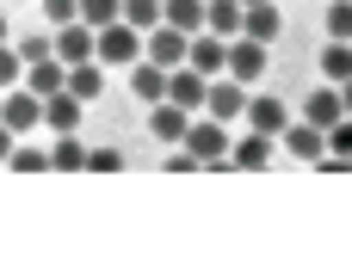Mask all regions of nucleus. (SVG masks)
I'll return each mask as SVG.
<instances>
[{
    "label": "nucleus",
    "mask_w": 352,
    "mask_h": 259,
    "mask_svg": "<svg viewBox=\"0 0 352 259\" xmlns=\"http://www.w3.org/2000/svg\"><path fill=\"white\" fill-rule=\"evenodd\" d=\"M6 167H12V173H50V155H43V148H19V142H12Z\"/></svg>",
    "instance_id": "nucleus-27"
},
{
    "label": "nucleus",
    "mask_w": 352,
    "mask_h": 259,
    "mask_svg": "<svg viewBox=\"0 0 352 259\" xmlns=\"http://www.w3.org/2000/svg\"><path fill=\"white\" fill-rule=\"evenodd\" d=\"M241 6H260V0H241Z\"/></svg>",
    "instance_id": "nucleus-36"
},
{
    "label": "nucleus",
    "mask_w": 352,
    "mask_h": 259,
    "mask_svg": "<svg viewBox=\"0 0 352 259\" xmlns=\"http://www.w3.org/2000/svg\"><path fill=\"white\" fill-rule=\"evenodd\" d=\"M328 37L334 43H352V0H334L328 6Z\"/></svg>",
    "instance_id": "nucleus-28"
},
{
    "label": "nucleus",
    "mask_w": 352,
    "mask_h": 259,
    "mask_svg": "<svg viewBox=\"0 0 352 259\" xmlns=\"http://www.w3.org/2000/svg\"><path fill=\"white\" fill-rule=\"evenodd\" d=\"M124 25L155 31V25H161V0H124Z\"/></svg>",
    "instance_id": "nucleus-26"
},
{
    "label": "nucleus",
    "mask_w": 352,
    "mask_h": 259,
    "mask_svg": "<svg viewBox=\"0 0 352 259\" xmlns=\"http://www.w3.org/2000/svg\"><path fill=\"white\" fill-rule=\"evenodd\" d=\"M278 142H285V155H297V161H322V155H328V130H316L309 117H303V124H285Z\"/></svg>",
    "instance_id": "nucleus-12"
},
{
    "label": "nucleus",
    "mask_w": 352,
    "mask_h": 259,
    "mask_svg": "<svg viewBox=\"0 0 352 259\" xmlns=\"http://www.w3.org/2000/svg\"><path fill=\"white\" fill-rule=\"evenodd\" d=\"M68 93H74L80 105H93V99L105 93V62H74V68H68Z\"/></svg>",
    "instance_id": "nucleus-19"
},
{
    "label": "nucleus",
    "mask_w": 352,
    "mask_h": 259,
    "mask_svg": "<svg viewBox=\"0 0 352 259\" xmlns=\"http://www.w3.org/2000/svg\"><path fill=\"white\" fill-rule=\"evenodd\" d=\"M322 74H328L334 87L346 80V74H352V43H334V37H328V49H322Z\"/></svg>",
    "instance_id": "nucleus-24"
},
{
    "label": "nucleus",
    "mask_w": 352,
    "mask_h": 259,
    "mask_svg": "<svg viewBox=\"0 0 352 259\" xmlns=\"http://www.w3.org/2000/svg\"><path fill=\"white\" fill-rule=\"evenodd\" d=\"M241 0H204V31H217V37H241Z\"/></svg>",
    "instance_id": "nucleus-20"
},
{
    "label": "nucleus",
    "mask_w": 352,
    "mask_h": 259,
    "mask_svg": "<svg viewBox=\"0 0 352 259\" xmlns=\"http://www.w3.org/2000/svg\"><path fill=\"white\" fill-rule=\"evenodd\" d=\"M340 105H346V117H352V74L340 80Z\"/></svg>",
    "instance_id": "nucleus-34"
},
{
    "label": "nucleus",
    "mask_w": 352,
    "mask_h": 259,
    "mask_svg": "<svg viewBox=\"0 0 352 259\" xmlns=\"http://www.w3.org/2000/svg\"><path fill=\"white\" fill-rule=\"evenodd\" d=\"M186 49H192V37H186V31H173V25L142 31V56H148V62H161V68H179V62H186Z\"/></svg>",
    "instance_id": "nucleus-5"
},
{
    "label": "nucleus",
    "mask_w": 352,
    "mask_h": 259,
    "mask_svg": "<svg viewBox=\"0 0 352 259\" xmlns=\"http://www.w3.org/2000/svg\"><path fill=\"white\" fill-rule=\"evenodd\" d=\"M328 155H334V161H352V117H340V124L328 130Z\"/></svg>",
    "instance_id": "nucleus-32"
},
{
    "label": "nucleus",
    "mask_w": 352,
    "mask_h": 259,
    "mask_svg": "<svg viewBox=\"0 0 352 259\" xmlns=\"http://www.w3.org/2000/svg\"><path fill=\"white\" fill-rule=\"evenodd\" d=\"M0 124H6L12 136L37 130V124H43V99H37L31 87H12V93H0Z\"/></svg>",
    "instance_id": "nucleus-3"
},
{
    "label": "nucleus",
    "mask_w": 352,
    "mask_h": 259,
    "mask_svg": "<svg viewBox=\"0 0 352 259\" xmlns=\"http://www.w3.org/2000/svg\"><path fill=\"white\" fill-rule=\"evenodd\" d=\"M0 43H12V25H6V12H0Z\"/></svg>",
    "instance_id": "nucleus-35"
},
{
    "label": "nucleus",
    "mask_w": 352,
    "mask_h": 259,
    "mask_svg": "<svg viewBox=\"0 0 352 259\" xmlns=\"http://www.w3.org/2000/svg\"><path fill=\"white\" fill-rule=\"evenodd\" d=\"M118 19H124V0H80V25L99 31V25H118Z\"/></svg>",
    "instance_id": "nucleus-25"
},
{
    "label": "nucleus",
    "mask_w": 352,
    "mask_h": 259,
    "mask_svg": "<svg viewBox=\"0 0 352 259\" xmlns=\"http://www.w3.org/2000/svg\"><path fill=\"white\" fill-rule=\"evenodd\" d=\"M241 117H248V130H260V136H272V142H278V136H285V124H291L285 99H272V93H254Z\"/></svg>",
    "instance_id": "nucleus-8"
},
{
    "label": "nucleus",
    "mask_w": 352,
    "mask_h": 259,
    "mask_svg": "<svg viewBox=\"0 0 352 259\" xmlns=\"http://www.w3.org/2000/svg\"><path fill=\"white\" fill-rule=\"evenodd\" d=\"M223 74H235V80H260L266 74V43H254V37H229V68Z\"/></svg>",
    "instance_id": "nucleus-11"
},
{
    "label": "nucleus",
    "mask_w": 352,
    "mask_h": 259,
    "mask_svg": "<svg viewBox=\"0 0 352 259\" xmlns=\"http://www.w3.org/2000/svg\"><path fill=\"white\" fill-rule=\"evenodd\" d=\"M12 49H19V62L31 68V62L56 56V31H25V37H12Z\"/></svg>",
    "instance_id": "nucleus-23"
},
{
    "label": "nucleus",
    "mask_w": 352,
    "mask_h": 259,
    "mask_svg": "<svg viewBox=\"0 0 352 259\" xmlns=\"http://www.w3.org/2000/svg\"><path fill=\"white\" fill-rule=\"evenodd\" d=\"M186 148H192L204 167H210V161H229V124H217V117H192Z\"/></svg>",
    "instance_id": "nucleus-4"
},
{
    "label": "nucleus",
    "mask_w": 352,
    "mask_h": 259,
    "mask_svg": "<svg viewBox=\"0 0 352 259\" xmlns=\"http://www.w3.org/2000/svg\"><path fill=\"white\" fill-rule=\"evenodd\" d=\"M204 111H210L217 124H235V117L248 111V93H241V80H235V74H217V80H210V93H204Z\"/></svg>",
    "instance_id": "nucleus-6"
},
{
    "label": "nucleus",
    "mask_w": 352,
    "mask_h": 259,
    "mask_svg": "<svg viewBox=\"0 0 352 259\" xmlns=\"http://www.w3.org/2000/svg\"><path fill=\"white\" fill-rule=\"evenodd\" d=\"M87 173H124V148H87Z\"/></svg>",
    "instance_id": "nucleus-30"
},
{
    "label": "nucleus",
    "mask_w": 352,
    "mask_h": 259,
    "mask_svg": "<svg viewBox=\"0 0 352 259\" xmlns=\"http://www.w3.org/2000/svg\"><path fill=\"white\" fill-rule=\"evenodd\" d=\"M12 142H19V136H12V130L0 124V167H6V155H12Z\"/></svg>",
    "instance_id": "nucleus-33"
},
{
    "label": "nucleus",
    "mask_w": 352,
    "mask_h": 259,
    "mask_svg": "<svg viewBox=\"0 0 352 259\" xmlns=\"http://www.w3.org/2000/svg\"><path fill=\"white\" fill-rule=\"evenodd\" d=\"M130 93H136L142 105L167 99V68H161V62H148V56H142V62H130Z\"/></svg>",
    "instance_id": "nucleus-15"
},
{
    "label": "nucleus",
    "mask_w": 352,
    "mask_h": 259,
    "mask_svg": "<svg viewBox=\"0 0 352 259\" xmlns=\"http://www.w3.org/2000/svg\"><path fill=\"white\" fill-rule=\"evenodd\" d=\"M186 62L198 68V74H223L229 68V37H217V31H192V49H186Z\"/></svg>",
    "instance_id": "nucleus-7"
},
{
    "label": "nucleus",
    "mask_w": 352,
    "mask_h": 259,
    "mask_svg": "<svg viewBox=\"0 0 352 259\" xmlns=\"http://www.w3.org/2000/svg\"><path fill=\"white\" fill-rule=\"evenodd\" d=\"M19 87H31L37 99H50V93H62V87H68V68H62L56 56H43V62H31V68H25V80H19Z\"/></svg>",
    "instance_id": "nucleus-16"
},
{
    "label": "nucleus",
    "mask_w": 352,
    "mask_h": 259,
    "mask_svg": "<svg viewBox=\"0 0 352 259\" xmlns=\"http://www.w3.org/2000/svg\"><path fill=\"white\" fill-rule=\"evenodd\" d=\"M93 62H105V68H130V62H142V31L136 25H99L93 31Z\"/></svg>",
    "instance_id": "nucleus-1"
},
{
    "label": "nucleus",
    "mask_w": 352,
    "mask_h": 259,
    "mask_svg": "<svg viewBox=\"0 0 352 259\" xmlns=\"http://www.w3.org/2000/svg\"><path fill=\"white\" fill-rule=\"evenodd\" d=\"M278 31H285V19H278V6H272V0H260V6H248V12H241V37H254V43H266V49H272V43H278Z\"/></svg>",
    "instance_id": "nucleus-13"
},
{
    "label": "nucleus",
    "mask_w": 352,
    "mask_h": 259,
    "mask_svg": "<svg viewBox=\"0 0 352 259\" xmlns=\"http://www.w3.org/2000/svg\"><path fill=\"white\" fill-rule=\"evenodd\" d=\"M303 117H309L316 130H334V124L346 117V105H340V87H316V93H309V105H303Z\"/></svg>",
    "instance_id": "nucleus-17"
},
{
    "label": "nucleus",
    "mask_w": 352,
    "mask_h": 259,
    "mask_svg": "<svg viewBox=\"0 0 352 259\" xmlns=\"http://www.w3.org/2000/svg\"><path fill=\"white\" fill-rule=\"evenodd\" d=\"M161 25H173V31H204V0H161Z\"/></svg>",
    "instance_id": "nucleus-21"
},
{
    "label": "nucleus",
    "mask_w": 352,
    "mask_h": 259,
    "mask_svg": "<svg viewBox=\"0 0 352 259\" xmlns=\"http://www.w3.org/2000/svg\"><path fill=\"white\" fill-rule=\"evenodd\" d=\"M43 124H50L56 136H68V130H80V99H74L68 87H62V93H50V99H43Z\"/></svg>",
    "instance_id": "nucleus-18"
},
{
    "label": "nucleus",
    "mask_w": 352,
    "mask_h": 259,
    "mask_svg": "<svg viewBox=\"0 0 352 259\" xmlns=\"http://www.w3.org/2000/svg\"><path fill=\"white\" fill-rule=\"evenodd\" d=\"M19 80H25V62H19V49H12V43H0V93H12Z\"/></svg>",
    "instance_id": "nucleus-29"
},
{
    "label": "nucleus",
    "mask_w": 352,
    "mask_h": 259,
    "mask_svg": "<svg viewBox=\"0 0 352 259\" xmlns=\"http://www.w3.org/2000/svg\"><path fill=\"white\" fill-rule=\"evenodd\" d=\"M204 93H210V74H198L192 62H179V68H167V99L179 105V111H204Z\"/></svg>",
    "instance_id": "nucleus-2"
},
{
    "label": "nucleus",
    "mask_w": 352,
    "mask_h": 259,
    "mask_svg": "<svg viewBox=\"0 0 352 259\" xmlns=\"http://www.w3.org/2000/svg\"><path fill=\"white\" fill-rule=\"evenodd\" d=\"M186 130H192V111H179L173 99H155V105H148V136H155V142L173 148V142H186Z\"/></svg>",
    "instance_id": "nucleus-9"
},
{
    "label": "nucleus",
    "mask_w": 352,
    "mask_h": 259,
    "mask_svg": "<svg viewBox=\"0 0 352 259\" xmlns=\"http://www.w3.org/2000/svg\"><path fill=\"white\" fill-rule=\"evenodd\" d=\"M50 167L56 173H87V142L68 130V136H56V148H50Z\"/></svg>",
    "instance_id": "nucleus-22"
},
{
    "label": "nucleus",
    "mask_w": 352,
    "mask_h": 259,
    "mask_svg": "<svg viewBox=\"0 0 352 259\" xmlns=\"http://www.w3.org/2000/svg\"><path fill=\"white\" fill-rule=\"evenodd\" d=\"M56 62L74 68V62H93V25H56Z\"/></svg>",
    "instance_id": "nucleus-10"
},
{
    "label": "nucleus",
    "mask_w": 352,
    "mask_h": 259,
    "mask_svg": "<svg viewBox=\"0 0 352 259\" xmlns=\"http://www.w3.org/2000/svg\"><path fill=\"white\" fill-rule=\"evenodd\" d=\"M229 161H235V173H266V161H272V136L248 130L241 142H229Z\"/></svg>",
    "instance_id": "nucleus-14"
},
{
    "label": "nucleus",
    "mask_w": 352,
    "mask_h": 259,
    "mask_svg": "<svg viewBox=\"0 0 352 259\" xmlns=\"http://www.w3.org/2000/svg\"><path fill=\"white\" fill-rule=\"evenodd\" d=\"M37 6H43L50 31H56V25H74V19H80V0H37Z\"/></svg>",
    "instance_id": "nucleus-31"
}]
</instances>
